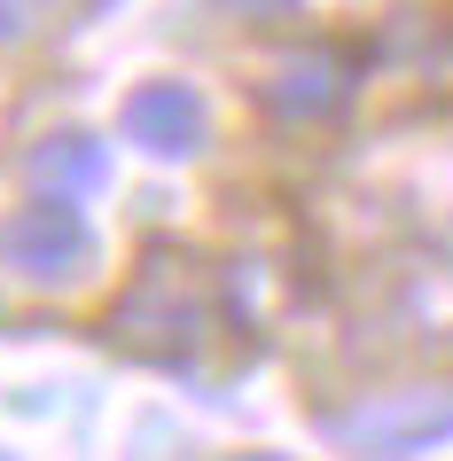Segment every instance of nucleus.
I'll return each mask as SVG.
<instances>
[{
    "instance_id": "nucleus-1",
    "label": "nucleus",
    "mask_w": 453,
    "mask_h": 461,
    "mask_svg": "<svg viewBox=\"0 0 453 461\" xmlns=\"http://www.w3.org/2000/svg\"><path fill=\"white\" fill-rule=\"evenodd\" d=\"M133 125H141V141H157V149H188L195 141V110H188V95H141L133 102Z\"/></svg>"
}]
</instances>
